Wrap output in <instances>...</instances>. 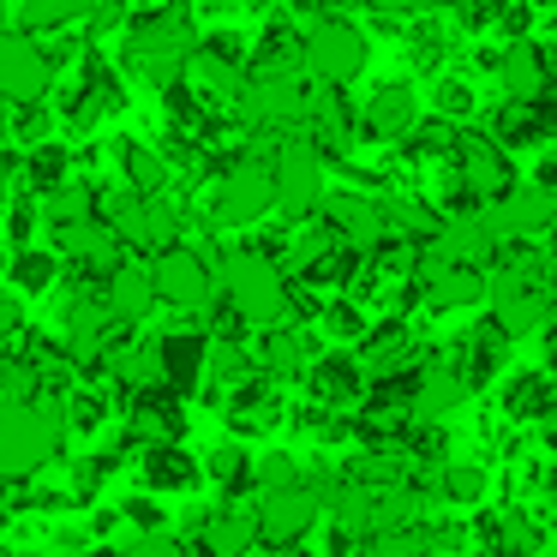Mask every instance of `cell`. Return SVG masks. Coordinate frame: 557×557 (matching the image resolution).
<instances>
[{
	"label": "cell",
	"instance_id": "cell-1",
	"mask_svg": "<svg viewBox=\"0 0 557 557\" xmlns=\"http://www.w3.org/2000/svg\"><path fill=\"white\" fill-rule=\"evenodd\" d=\"M216 294H222V312L240 318L258 336H264V330H282V324H300L288 270H282V258L258 252V246L216 252Z\"/></svg>",
	"mask_w": 557,
	"mask_h": 557
},
{
	"label": "cell",
	"instance_id": "cell-2",
	"mask_svg": "<svg viewBox=\"0 0 557 557\" xmlns=\"http://www.w3.org/2000/svg\"><path fill=\"white\" fill-rule=\"evenodd\" d=\"M193 49H198V13H193V0H157V7H138V13L126 18L121 61H126V73L150 78L157 90L181 85Z\"/></svg>",
	"mask_w": 557,
	"mask_h": 557
},
{
	"label": "cell",
	"instance_id": "cell-3",
	"mask_svg": "<svg viewBox=\"0 0 557 557\" xmlns=\"http://www.w3.org/2000/svg\"><path fill=\"white\" fill-rule=\"evenodd\" d=\"M66 449V396L42 401H7L0 396V480H37Z\"/></svg>",
	"mask_w": 557,
	"mask_h": 557
},
{
	"label": "cell",
	"instance_id": "cell-4",
	"mask_svg": "<svg viewBox=\"0 0 557 557\" xmlns=\"http://www.w3.org/2000/svg\"><path fill=\"white\" fill-rule=\"evenodd\" d=\"M485 300H492V318L504 324V336H545L557 324V276L552 258L516 252L497 264V276L485 282Z\"/></svg>",
	"mask_w": 557,
	"mask_h": 557
},
{
	"label": "cell",
	"instance_id": "cell-5",
	"mask_svg": "<svg viewBox=\"0 0 557 557\" xmlns=\"http://www.w3.org/2000/svg\"><path fill=\"white\" fill-rule=\"evenodd\" d=\"M276 210V169H270V150H240V157L222 162V181L210 193V228L240 234Z\"/></svg>",
	"mask_w": 557,
	"mask_h": 557
},
{
	"label": "cell",
	"instance_id": "cell-6",
	"mask_svg": "<svg viewBox=\"0 0 557 557\" xmlns=\"http://www.w3.org/2000/svg\"><path fill=\"white\" fill-rule=\"evenodd\" d=\"M270 169H276V216H288V228H294V222H312L318 210H324V198H330V157L306 133L282 138V145L270 150Z\"/></svg>",
	"mask_w": 557,
	"mask_h": 557
},
{
	"label": "cell",
	"instance_id": "cell-7",
	"mask_svg": "<svg viewBox=\"0 0 557 557\" xmlns=\"http://www.w3.org/2000/svg\"><path fill=\"white\" fill-rule=\"evenodd\" d=\"M306 97H312L306 73H246V90L234 102V114H240L246 133L282 145V138H294L306 126Z\"/></svg>",
	"mask_w": 557,
	"mask_h": 557
},
{
	"label": "cell",
	"instance_id": "cell-8",
	"mask_svg": "<svg viewBox=\"0 0 557 557\" xmlns=\"http://www.w3.org/2000/svg\"><path fill=\"white\" fill-rule=\"evenodd\" d=\"M300 54H306V73H312L318 85L348 90L354 78H360L372 42H366V30L354 25V18H342V13H312V18L300 25Z\"/></svg>",
	"mask_w": 557,
	"mask_h": 557
},
{
	"label": "cell",
	"instance_id": "cell-9",
	"mask_svg": "<svg viewBox=\"0 0 557 557\" xmlns=\"http://www.w3.org/2000/svg\"><path fill=\"white\" fill-rule=\"evenodd\" d=\"M102 222H109L114 234H121L126 252L138 258H157L169 252V246H181V210L169 205V198H145V193H102Z\"/></svg>",
	"mask_w": 557,
	"mask_h": 557
},
{
	"label": "cell",
	"instance_id": "cell-10",
	"mask_svg": "<svg viewBox=\"0 0 557 557\" xmlns=\"http://www.w3.org/2000/svg\"><path fill=\"white\" fill-rule=\"evenodd\" d=\"M150 282H157V306L174 312H210L216 300V252L205 246H169V252L150 258Z\"/></svg>",
	"mask_w": 557,
	"mask_h": 557
},
{
	"label": "cell",
	"instance_id": "cell-11",
	"mask_svg": "<svg viewBox=\"0 0 557 557\" xmlns=\"http://www.w3.org/2000/svg\"><path fill=\"white\" fill-rule=\"evenodd\" d=\"M54 66H49V49L25 30H0V109H37L49 102L54 90Z\"/></svg>",
	"mask_w": 557,
	"mask_h": 557
},
{
	"label": "cell",
	"instance_id": "cell-12",
	"mask_svg": "<svg viewBox=\"0 0 557 557\" xmlns=\"http://www.w3.org/2000/svg\"><path fill=\"white\" fill-rule=\"evenodd\" d=\"M252 516H258V545L288 552V545H306V533L324 521V497L300 480V485H282V492H258Z\"/></svg>",
	"mask_w": 557,
	"mask_h": 557
},
{
	"label": "cell",
	"instance_id": "cell-13",
	"mask_svg": "<svg viewBox=\"0 0 557 557\" xmlns=\"http://www.w3.org/2000/svg\"><path fill=\"white\" fill-rule=\"evenodd\" d=\"M54 258L78 276V288H102L126 264V246L102 216H90V222H73V228H54Z\"/></svg>",
	"mask_w": 557,
	"mask_h": 557
},
{
	"label": "cell",
	"instance_id": "cell-14",
	"mask_svg": "<svg viewBox=\"0 0 557 557\" xmlns=\"http://www.w3.org/2000/svg\"><path fill=\"white\" fill-rule=\"evenodd\" d=\"M246 61H252V54L240 49V37L216 30V37H205L193 49V61H186V85H193L210 109H234L240 90H246Z\"/></svg>",
	"mask_w": 557,
	"mask_h": 557
},
{
	"label": "cell",
	"instance_id": "cell-15",
	"mask_svg": "<svg viewBox=\"0 0 557 557\" xmlns=\"http://www.w3.org/2000/svg\"><path fill=\"white\" fill-rule=\"evenodd\" d=\"M66 126H73V133H97L102 121H114V114L126 109V85H121V73H114L109 61H102L97 49L85 54V61H78V78L73 85H66Z\"/></svg>",
	"mask_w": 557,
	"mask_h": 557
},
{
	"label": "cell",
	"instance_id": "cell-16",
	"mask_svg": "<svg viewBox=\"0 0 557 557\" xmlns=\"http://www.w3.org/2000/svg\"><path fill=\"white\" fill-rule=\"evenodd\" d=\"M485 228L497 234V246L557 234V186L552 181H521L509 198H497V205L485 210Z\"/></svg>",
	"mask_w": 557,
	"mask_h": 557
},
{
	"label": "cell",
	"instance_id": "cell-17",
	"mask_svg": "<svg viewBox=\"0 0 557 557\" xmlns=\"http://www.w3.org/2000/svg\"><path fill=\"white\" fill-rule=\"evenodd\" d=\"M456 169H461V186H468V198H473V205H485V210L521 186V181H516V162H509V150L497 145L492 133H461Z\"/></svg>",
	"mask_w": 557,
	"mask_h": 557
},
{
	"label": "cell",
	"instance_id": "cell-18",
	"mask_svg": "<svg viewBox=\"0 0 557 557\" xmlns=\"http://www.w3.org/2000/svg\"><path fill=\"white\" fill-rule=\"evenodd\" d=\"M306 389H312V408H324V413H360V401H366V366H360V354L354 348H330V354H318L312 360V372H306Z\"/></svg>",
	"mask_w": 557,
	"mask_h": 557
},
{
	"label": "cell",
	"instance_id": "cell-19",
	"mask_svg": "<svg viewBox=\"0 0 557 557\" xmlns=\"http://www.w3.org/2000/svg\"><path fill=\"white\" fill-rule=\"evenodd\" d=\"M300 133L312 138V145L324 150L330 162H336V157H348L354 138H360V109L348 102V90L312 85V97H306V126H300Z\"/></svg>",
	"mask_w": 557,
	"mask_h": 557
},
{
	"label": "cell",
	"instance_id": "cell-20",
	"mask_svg": "<svg viewBox=\"0 0 557 557\" xmlns=\"http://www.w3.org/2000/svg\"><path fill=\"white\" fill-rule=\"evenodd\" d=\"M413 126H420V97H413L408 78H384V85L366 90V102H360V133L366 138H377V145H396L401 138V145H408Z\"/></svg>",
	"mask_w": 557,
	"mask_h": 557
},
{
	"label": "cell",
	"instance_id": "cell-21",
	"mask_svg": "<svg viewBox=\"0 0 557 557\" xmlns=\"http://www.w3.org/2000/svg\"><path fill=\"white\" fill-rule=\"evenodd\" d=\"M413 294H420L425 312H468V306L485 300V276L480 270H461V264H444V258L420 252V264H413Z\"/></svg>",
	"mask_w": 557,
	"mask_h": 557
},
{
	"label": "cell",
	"instance_id": "cell-22",
	"mask_svg": "<svg viewBox=\"0 0 557 557\" xmlns=\"http://www.w3.org/2000/svg\"><path fill=\"white\" fill-rule=\"evenodd\" d=\"M193 413L174 389H150V396H133L126 401V444L133 449H157V444H181Z\"/></svg>",
	"mask_w": 557,
	"mask_h": 557
},
{
	"label": "cell",
	"instance_id": "cell-23",
	"mask_svg": "<svg viewBox=\"0 0 557 557\" xmlns=\"http://www.w3.org/2000/svg\"><path fill=\"white\" fill-rule=\"evenodd\" d=\"M186 540L205 545L210 557H252L258 552V516L252 504H216L186 521Z\"/></svg>",
	"mask_w": 557,
	"mask_h": 557
},
{
	"label": "cell",
	"instance_id": "cell-24",
	"mask_svg": "<svg viewBox=\"0 0 557 557\" xmlns=\"http://www.w3.org/2000/svg\"><path fill=\"white\" fill-rule=\"evenodd\" d=\"M444 360L456 366L461 377H468V389H485V384H492V377L509 366V336H504V324H497V318H473Z\"/></svg>",
	"mask_w": 557,
	"mask_h": 557
},
{
	"label": "cell",
	"instance_id": "cell-25",
	"mask_svg": "<svg viewBox=\"0 0 557 557\" xmlns=\"http://www.w3.org/2000/svg\"><path fill=\"white\" fill-rule=\"evenodd\" d=\"M157 354H162V384L181 401H193L210 384V336L205 330H162Z\"/></svg>",
	"mask_w": 557,
	"mask_h": 557
},
{
	"label": "cell",
	"instance_id": "cell-26",
	"mask_svg": "<svg viewBox=\"0 0 557 557\" xmlns=\"http://www.w3.org/2000/svg\"><path fill=\"white\" fill-rule=\"evenodd\" d=\"M425 252L461 270H485L497 264V234L485 228V210H456V216H444V228H437V240Z\"/></svg>",
	"mask_w": 557,
	"mask_h": 557
},
{
	"label": "cell",
	"instance_id": "cell-27",
	"mask_svg": "<svg viewBox=\"0 0 557 557\" xmlns=\"http://www.w3.org/2000/svg\"><path fill=\"white\" fill-rule=\"evenodd\" d=\"M497 85H504V102L552 97V54H545V42H533V37L504 42V61H497Z\"/></svg>",
	"mask_w": 557,
	"mask_h": 557
},
{
	"label": "cell",
	"instance_id": "cell-28",
	"mask_svg": "<svg viewBox=\"0 0 557 557\" xmlns=\"http://www.w3.org/2000/svg\"><path fill=\"white\" fill-rule=\"evenodd\" d=\"M492 138L504 150H533V145H557V90L533 102H504L492 121Z\"/></svg>",
	"mask_w": 557,
	"mask_h": 557
},
{
	"label": "cell",
	"instance_id": "cell-29",
	"mask_svg": "<svg viewBox=\"0 0 557 557\" xmlns=\"http://www.w3.org/2000/svg\"><path fill=\"white\" fill-rule=\"evenodd\" d=\"M324 222L354 246L360 258H372L384 246V198H366V193H336L324 198Z\"/></svg>",
	"mask_w": 557,
	"mask_h": 557
},
{
	"label": "cell",
	"instance_id": "cell-30",
	"mask_svg": "<svg viewBox=\"0 0 557 557\" xmlns=\"http://www.w3.org/2000/svg\"><path fill=\"white\" fill-rule=\"evenodd\" d=\"M222 420H228V432L234 437H258V432H270V425L282 420V384L276 377H246L240 389H228L222 396Z\"/></svg>",
	"mask_w": 557,
	"mask_h": 557
},
{
	"label": "cell",
	"instance_id": "cell-31",
	"mask_svg": "<svg viewBox=\"0 0 557 557\" xmlns=\"http://www.w3.org/2000/svg\"><path fill=\"white\" fill-rule=\"evenodd\" d=\"M468 396H473L468 377H461L456 366L444 360V354H432V360L420 366V377H413V420H420V425H437V420H449V413H456Z\"/></svg>",
	"mask_w": 557,
	"mask_h": 557
},
{
	"label": "cell",
	"instance_id": "cell-32",
	"mask_svg": "<svg viewBox=\"0 0 557 557\" xmlns=\"http://www.w3.org/2000/svg\"><path fill=\"white\" fill-rule=\"evenodd\" d=\"M557 413V372L545 366H521L504 377V420L516 425H552Z\"/></svg>",
	"mask_w": 557,
	"mask_h": 557
},
{
	"label": "cell",
	"instance_id": "cell-33",
	"mask_svg": "<svg viewBox=\"0 0 557 557\" xmlns=\"http://www.w3.org/2000/svg\"><path fill=\"white\" fill-rule=\"evenodd\" d=\"M138 480H145L150 497H181L205 480V461H193L186 444H157V449H138Z\"/></svg>",
	"mask_w": 557,
	"mask_h": 557
},
{
	"label": "cell",
	"instance_id": "cell-34",
	"mask_svg": "<svg viewBox=\"0 0 557 557\" xmlns=\"http://www.w3.org/2000/svg\"><path fill=\"white\" fill-rule=\"evenodd\" d=\"M102 300H109V312L121 318L126 330H138L150 312H157V282H150V264L126 258V264L114 270L109 282H102Z\"/></svg>",
	"mask_w": 557,
	"mask_h": 557
},
{
	"label": "cell",
	"instance_id": "cell-35",
	"mask_svg": "<svg viewBox=\"0 0 557 557\" xmlns=\"http://www.w3.org/2000/svg\"><path fill=\"white\" fill-rule=\"evenodd\" d=\"M437 228H444V210H437L432 198H408V193L384 198V240H401V246H413V252H425V246L437 240Z\"/></svg>",
	"mask_w": 557,
	"mask_h": 557
},
{
	"label": "cell",
	"instance_id": "cell-36",
	"mask_svg": "<svg viewBox=\"0 0 557 557\" xmlns=\"http://www.w3.org/2000/svg\"><path fill=\"white\" fill-rule=\"evenodd\" d=\"M312 336H306L300 324H282V330H264V342H258V372L276 377V384H288V377H306L312 372Z\"/></svg>",
	"mask_w": 557,
	"mask_h": 557
},
{
	"label": "cell",
	"instance_id": "cell-37",
	"mask_svg": "<svg viewBox=\"0 0 557 557\" xmlns=\"http://www.w3.org/2000/svg\"><path fill=\"white\" fill-rule=\"evenodd\" d=\"M37 205H42V222H49V234H54V228H73V222L102 216V193H97V181H85V174L61 181L54 193H42Z\"/></svg>",
	"mask_w": 557,
	"mask_h": 557
},
{
	"label": "cell",
	"instance_id": "cell-38",
	"mask_svg": "<svg viewBox=\"0 0 557 557\" xmlns=\"http://www.w3.org/2000/svg\"><path fill=\"white\" fill-rule=\"evenodd\" d=\"M114 162H121V181H126V193H145V198H157V193H169V157H162L157 145H138V138H121L114 145Z\"/></svg>",
	"mask_w": 557,
	"mask_h": 557
},
{
	"label": "cell",
	"instance_id": "cell-39",
	"mask_svg": "<svg viewBox=\"0 0 557 557\" xmlns=\"http://www.w3.org/2000/svg\"><path fill=\"white\" fill-rule=\"evenodd\" d=\"M205 480H216L222 504H240L246 492H258V456H246V444H216L205 456Z\"/></svg>",
	"mask_w": 557,
	"mask_h": 557
},
{
	"label": "cell",
	"instance_id": "cell-40",
	"mask_svg": "<svg viewBox=\"0 0 557 557\" xmlns=\"http://www.w3.org/2000/svg\"><path fill=\"white\" fill-rule=\"evenodd\" d=\"M425 480H432L437 504H449V509H480L485 492H492V473H485L480 461H444V468H432Z\"/></svg>",
	"mask_w": 557,
	"mask_h": 557
},
{
	"label": "cell",
	"instance_id": "cell-41",
	"mask_svg": "<svg viewBox=\"0 0 557 557\" xmlns=\"http://www.w3.org/2000/svg\"><path fill=\"white\" fill-rule=\"evenodd\" d=\"M73 174H78L73 150H66L61 138H49V145L25 150V169H18V193L42 198V193H54V186H61V181H73Z\"/></svg>",
	"mask_w": 557,
	"mask_h": 557
},
{
	"label": "cell",
	"instance_id": "cell-42",
	"mask_svg": "<svg viewBox=\"0 0 557 557\" xmlns=\"http://www.w3.org/2000/svg\"><path fill=\"white\" fill-rule=\"evenodd\" d=\"M246 377H258V354L240 336H210V389H240Z\"/></svg>",
	"mask_w": 557,
	"mask_h": 557
},
{
	"label": "cell",
	"instance_id": "cell-43",
	"mask_svg": "<svg viewBox=\"0 0 557 557\" xmlns=\"http://www.w3.org/2000/svg\"><path fill=\"white\" fill-rule=\"evenodd\" d=\"M377 318L366 312L360 300H348V294H336V300H324V312H318V330H324L336 348H360L366 342V330H372Z\"/></svg>",
	"mask_w": 557,
	"mask_h": 557
},
{
	"label": "cell",
	"instance_id": "cell-44",
	"mask_svg": "<svg viewBox=\"0 0 557 557\" xmlns=\"http://www.w3.org/2000/svg\"><path fill=\"white\" fill-rule=\"evenodd\" d=\"M66 25H85V13H78V0H25L18 7V30L25 37H61Z\"/></svg>",
	"mask_w": 557,
	"mask_h": 557
},
{
	"label": "cell",
	"instance_id": "cell-45",
	"mask_svg": "<svg viewBox=\"0 0 557 557\" xmlns=\"http://www.w3.org/2000/svg\"><path fill=\"white\" fill-rule=\"evenodd\" d=\"M7 276H13L18 294H49L54 282L66 276V264L54 252H42V246H25V252H13V270H7Z\"/></svg>",
	"mask_w": 557,
	"mask_h": 557
},
{
	"label": "cell",
	"instance_id": "cell-46",
	"mask_svg": "<svg viewBox=\"0 0 557 557\" xmlns=\"http://www.w3.org/2000/svg\"><path fill=\"white\" fill-rule=\"evenodd\" d=\"M456 145H461V126L437 121V114H432V121H420V126H413V138H408V150H413L420 162H432V169L456 157Z\"/></svg>",
	"mask_w": 557,
	"mask_h": 557
},
{
	"label": "cell",
	"instance_id": "cell-47",
	"mask_svg": "<svg viewBox=\"0 0 557 557\" xmlns=\"http://www.w3.org/2000/svg\"><path fill=\"white\" fill-rule=\"evenodd\" d=\"M109 408L114 401L102 396L97 384H78L73 396H66V432H102V425H109Z\"/></svg>",
	"mask_w": 557,
	"mask_h": 557
},
{
	"label": "cell",
	"instance_id": "cell-48",
	"mask_svg": "<svg viewBox=\"0 0 557 557\" xmlns=\"http://www.w3.org/2000/svg\"><path fill=\"white\" fill-rule=\"evenodd\" d=\"M432 109H437V121H449V126H468L473 114H480V97H473V85H468V78H437V90H432Z\"/></svg>",
	"mask_w": 557,
	"mask_h": 557
},
{
	"label": "cell",
	"instance_id": "cell-49",
	"mask_svg": "<svg viewBox=\"0 0 557 557\" xmlns=\"http://www.w3.org/2000/svg\"><path fill=\"white\" fill-rule=\"evenodd\" d=\"M54 138V121H49V109H13V150H37V145H49Z\"/></svg>",
	"mask_w": 557,
	"mask_h": 557
},
{
	"label": "cell",
	"instance_id": "cell-50",
	"mask_svg": "<svg viewBox=\"0 0 557 557\" xmlns=\"http://www.w3.org/2000/svg\"><path fill=\"white\" fill-rule=\"evenodd\" d=\"M300 461L288 456V449H270V456H258V492H282V485H300Z\"/></svg>",
	"mask_w": 557,
	"mask_h": 557
},
{
	"label": "cell",
	"instance_id": "cell-51",
	"mask_svg": "<svg viewBox=\"0 0 557 557\" xmlns=\"http://www.w3.org/2000/svg\"><path fill=\"white\" fill-rule=\"evenodd\" d=\"M37 228H42V205H37L30 193H18V198H13V210H7V240H13L18 252H25Z\"/></svg>",
	"mask_w": 557,
	"mask_h": 557
},
{
	"label": "cell",
	"instance_id": "cell-52",
	"mask_svg": "<svg viewBox=\"0 0 557 557\" xmlns=\"http://www.w3.org/2000/svg\"><path fill=\"white\" fill-rule=\"evenodd\" d=\"M121 557H181V540H174L169 528L162 533H133V540L121 545Z\"/></svg>",
	"mask_w": 557,
	"mask_h": 557
},
{
	"label": "cell",
	"instance_id": "cell-53",
	"mask_svg": "<svg viewBox=\"0 0 557 557\" xmlns=\"http://www.w3.org/2000/svg\"><path fill=\"white\" fill-rule=\"evenodd\" d=\"M121 516L133 521V533H162V504H157L150 492L126 497V504H121Z\"/></svg>",
	"mask_w": 557,
	"mask_h": 557
},
{
	"label": "cell",
	"instance_id": "cell-54",
	"mask_svg": "<svg viewBox=\"0 0 557 557\" xmlns=\"http://www.w3.org/2000/svg\"><path fill=\"white\" fill-rule=\"evenodd\" d=\"M18 169H25V150H13V121L0 109V186H13Z\"/></svg>",
	"mask_w": 557,
	"mask_h": 557
},
{
	"label": "cell",
	"instance_id": "cell-55",
	"mask_svg": "<svg viewBox=\"0 0 557 557\" xmlns=\"http://www.w3.org/2000/svg\"><path fill=\"white\" fill-rule=\"evenodd\" d=\"M25 336V312H18V300H7L0 294V366H7V342Z\"/></svg>",
	"mask_w": 557,
	"mask_h": 557
},
{
	"label": "cell",
	"instance_id": "cell-56",
	"mask_svg": "<svg viewBox=\"0 0 557 557\" xmlns=\"http://www.w3.org/2000/svg\"><path fill=\"white\" fill-rule=\"evenodd\" d=\"M234 7H246V13H270V7H282V0H234Z\"/></svg>",
	"mask_w": 557,
	"mask_h": 557
},
{
	"label": "cell",
	"instance_id": "cell-57",
	"mask_svg": "<svg viewBox=\"0 0 557 557\" xmlns=\"http://www.w3.org/2000/svg\"><path fill=\"white\" fill-rule=\"evenodd\" d=\"M413 7H425V13H444V7H461V0H413Z\"/></svg>",
	"mask_w": 557,
	"mask_h": 557
},
{
	"label": "cell",
	"instance_id": "cell-58",
	"mask_svg": "<svg viewBox=\"0 0 557 557\" xmlns=\"http://www.w3.org/2000/svg\"><path fill=\"white\" fill-rule=\"evenodd\" d=\"M545 449H552V461H557V413H552V425H545Z\"/></svg>",
	"mask_w": 557,
	"mask_h": 557
},
{
	"label": "cell",
	"instance_id": "cell-59",
	"mask_svg": "<svg viewBox=\"0 0 557 557\" xmlns=\"http://www.w3.org/2000/svg\"><path fill=\"white\" fill-rule=\"evenodd\" d=\"M61 557H121V552H109V545H97V552H61Z\"/></svg>",
	"mask_w": 557,
	"mask_h": 557
},
{
	"label": "cell",
	"instance_id": "cell-60",
	"mask_svg": "<svg viewBox=\"0 0 557 557\" xmlns=\"http://www.w3.org/2000/svg\"><path fill=\"white\" fill-rule=\"evenodd\" d=\"M282 557H318V552H312V545H288Z\"/></svg>",
	"mask_w": 557,
	"mask_h": 557
},
{
	"label": "cell",
	"instance_id": "cell-61",
	"mask_svg": "<svg viewBox=\"0 0 557 557\" xmlns=\"http://www.w3.org/2000/svg\"><path fill=\"white\" fill-rule=\"evenodd\" d=\"M330 7H366V0H330Z\"/></svg>",
	"mask_w": 557,
	"mask_h": 557
},
{
	"label": "cell",
	"instance_id": "cell-62",
	"mask_svg": "<svg viewBox=\"0 0 557 557\" xmlns=\"http://www.w3.org/2000/svg\"><path fill=\"white\" fill-rule=\"evenodd\" d=\"M252 557H282V552H252Z\"/></svg>",
	"mask_w": 557,
	"mask_h": 557
},
{
	"label": "cell",
	"instance_id": "cell-63",
	"mask_svg": "<svg viewBox=\"0 0 557 557\" xmlns=\"http://www.w3.org/2000/svg\"><path fill=\"white\" fill-rule=\"evenodd\" d=\"M138 7H157V0H138Z\"/></svg>",
	"mask_w": 557,
	"mask_h": 557
},
{
	"label": "cell",
	"instance_id": "cell-64",
	"mask_svg": "<svg viewBox=\"0 0 557 557\" xmlns=\"http://www.w3.org/2000/svg\"><path fill=\"white\" fill-rule=\"evenodd\" d=\"M0 7H7V0H0Z\"/></svg>",
	"mask_w": 557,
	"mask_h": 557
}]
</instances>
